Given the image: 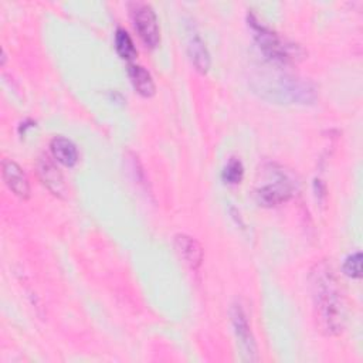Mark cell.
<instances>
[{
  "label": "cell",
  "instance_id": "cell-1",
  "mask_svg": "<svg viewBox=\"0 0 363 363\" xmlns=\"http://www.w3.org/2000/svg\"><path fill=\"white\" fill-rule=\"evenodd\" d=\"M313 308L318 325L326 335H339L346 323V301L333 268L316 262L309 275Z\"/></svg>",
  "mask_w": 363,
  "mask_h": 363
},
{
  "label": "cell",
  "instance_id": "cell-13",
  "mask_svg": "<svg viewBox=\"0 0 363 363\" xmlns=\"http://www.w3.org/2000/svg\"><path fill=\"white\" fill-rule=\"evenodd\" d=\"M115 48H116V52L119 54V57L126 60V61H130V60H133L138 55L136 47H135L130 35L122 27L116 28V33H115Z\"/></svg>",
  "mask_w": 363,
  "mask_h": 363
},
{
  "label": "cell",
  "instance_id": "cell-5",
  "mask_svg": "<svg viewBox=\"0 0 363 363\" xmlns=\"http://www.w3.org/2000/svg\"><path fill=\"white\" fill-rule=\"evenodd\" d=\"M130 14L135 30L138 31L143 44L149 48L157 47L160 41V30L156 13L152 6L146 3H135Z\"/></svg>",
  "mask_w": 363,
  "mask_h": 363
},
{
  "label": "cell",
  "instance_id": "cell-4",
  "mask_svg": "<svg viewBox=\"0 0 363 363\" xmlns=\"http://www.w3.org/2000/svg\"><path fill=\"white\" fill-rule=\"evenodd\" d=\"M272 180L258 186L255 189V201L262 207H275L288 201L295 190V184L291 177L281 169L274 167L269 170Z\"/></svg>",
  "mask_w": 363,
  "mask_h": 363
},
{
  "label": "cell",
  "instance_id": "cell-8",
  "mask_svg": "<svg viewBox=\"0 0 363 363\" xmlns=\"http://www.w3.org/2000/svg\"><path fill=\"white\" fill-rule=\"evenodd\" d=\"M1 176L6 186L20 199L26 200L30 197V183L23 169L10 159L1 162Z\"/></svg>",
  "mask_w": 363,
  "mask_h": 363
},
{
  "label": "cell",
  "instance_id": "cell-12",
  "mask_svg": "<svg viewBox=\"0 0 363 363\" xmlns=\"http://www.w3.org/2000/svg\"><path fill=\"white\" fill-rule=\"evenodd\" d=\"M128 75L130 78V82L135 91L139 95H142L143 98H150L155 95V91H156L155 81L146 68L138 64H129Z\"/></svg>",
  "mask_w": 363,
  "mask_h": 363
},
{
  "label": "cell",
  "instance_id": "cell-10",
  "mask_svg": "<svg viewBox=\"0 0 363 363\" xmlns=\"http://www.w3.org/2000/svg\"><path fill=\"white\" fill-rule=\"evenodd\" d=\"M187 52H189L190 61L194 65L196 71H199L200 74H207L210 69V65H211L210 54L206 47V43L203 41V38L194 28L189 30Z\"/></svg>",
  "mask_w": 363,
  "mask_h": 363
},
{
  "label": "cell",
  "instance_id": "cell-7",
  "mask_svg": "<svg viewBox=\"0 0 363 363\" xmlns=\"http://www.w3.org/2000/svg\"><path fill=\"white\" fill-rule=\"evenodd\" d=\"M38 169V177L41 183L57 197H65L67 194V186L64 182V176L60 172V169L55 166L52 159L43 156L40 157L37 163Z\"/></svg>",
  "mask_w": 363,
  "mask_h": 363
},
{
  "label": "cell",
  "instance_id": "cell-14",
  "mask_svg": "<svg viewBox=\"0 0 363 363\" xmlns=\"http://www.w3.org/2000/svg\"><path fill=\"white\" fill-rule=\"evenodd\" d=\"M242 176H244V166L241 160L237 157H231L223 169V173H221L223 180L228 184H237L242 180Z\"/></svg>",
  "mask_w": 363,
  "mask_h": 363
},
{
  "label": "cell",
  "instance_id": "cell-6",
  "mask_svg": "<svg viewBox=\"0 0 363 363\" xmlns=\"http://www.w3.org/2000/svg\"><path fill=\"white\" fill-rule=\"evenodd\" d=\"M231 323L234 328V333L238 342V346L241 349V354L248 362H255L258 359L257 356V345L247 319V315L241 305L234 303L230 309Z\"/></svg>",
  "mask_w": 363,
  "mask_h": 363
},
{
  "label": "cell",
  "instance_id": "cell-9",
  "mask_svg": "<svg viewBox=\"0 0 363 363\" xmlns=\"http://www.w3.org/2000/svg\"><path fill=\"white\" fill-rule=\"evenodd\" d=\"M174 247L184 264H187L193 271H197L201 267L203 247L196 238L187 234H176Z\"/></svg>",
  "mask_w": 363,
  "mask_h": 363
},
{
  "label": "cell",
  "instance_id": "cell-2",
  "mask_svg": "<svg viewBox=\"0 0 363 363\" xmlns=\"http://www.w3.org/2000/svg\"><path fill=\"white\" fill-rule=\"evenodd\" d=\"M252 88L275 104L309 105L318 99V89L311 81L285 72H261L254 77Z\"/></svg>",
  "mask_w": 363,
  "mask_h": 363
},
{
  "label": "cell",
  "instance_id": "cell-11",
  "mask_svg": "<svg viewBox=\"0 0 363 363\" xmlns=\"http://www.w3.org/2000/svg\"><path fill=\"white\" fill-rule=\"evenodd\" d=\"M50 149L54 159L67 167H72L78 162V149L65 136H54L50 142Z\"/></svg>",
  "mask_w": 363,
  "mask_h": 363
},
{
  "label": "cell",
  "instance_id": "cell-15",
  "mask_svg": "<svg viewBox=\"0 0 363 363\" xmlns=\"http://www.w3.org/2000/svg\"><path fill=\"white\" fill-rule=\"evenodd\" d=\"M343 272L350 277V278H356L359 279L362 277V254L357 251V252H353L350 254L345 262H343Z\"/></svg>",
  "mask_w": 363,
  "mask_h": 363
},
{
  "label": "cell",
  "instance_id": "cell-3",
  "mask_svg": "<svg viewBox=\"0 0 363 363\" xmlns=\"http://www.w3.org/2000/svg\"><path fill=\"white\" fill-rule=\"evenodd\" d=\"M248 26L251 31L254 33V38L259 47V50L264 52L267 58L271 61L279 62V64H286L296 61L302 58L301 55L303 54L302 50L292 43H288L282 37H279L275 31L271 28L259 24L252 14H248Z\"/></svg>",
  "mask_w": 363,
  "mask_h": 363
}]
</instances>
